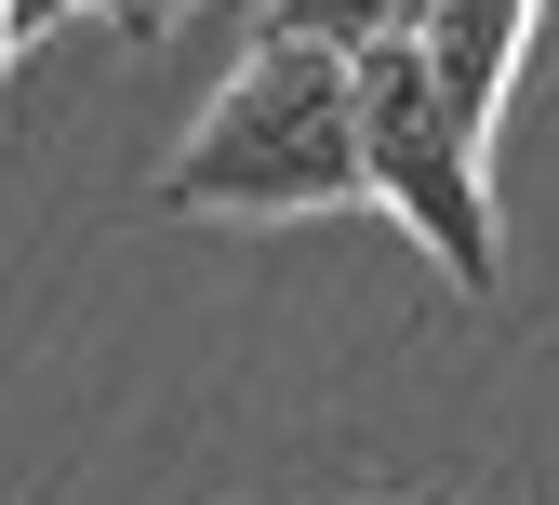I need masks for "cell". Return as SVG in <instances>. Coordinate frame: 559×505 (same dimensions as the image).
Here are the masks:
<instances>
[{"mask_svg":"<svg viewBox=\"0 0 559 505\" xmlns=\"http://www.w3.org/2000/svg\"><path fill=\"white\" fill-rule=\"evenodd\" d=\"M107 14H120V27H174L187 0H107Z\"/></svg>","mask_w":559,"mask_h":505,"instance_id":"6","label":"cell"},{"mask_svg":"<svg viewBox=\"0 0 559 505\" xmlns=\"http://www.w3.org/2000/svg\"><path fill=\"white\" fill-rule=\"evenodd\" d=\"M160 200L174 213H333V200H373V173H360V53L253 40V67L174 147Z\"/></svg>","mask_w":559,"mask_h":505,"instance_id":"1","label":"cell"},{"mask_svg":"<svg viewBox=\"0 0 559 505\" xmlns=\"http://www.w3.org/2000/svg\"><path fill=\"white\" fill-rule=\"evenodd\" d=\"M427 67H440V94H453V120L493 147V107H507V81H520V40H533V0H427Z\"/></svg>","mask_w":559,"mask_h":505,"instance_id":"3","label":"cell"},{"mask_svg":"<svg viewBox=\"0 0 559 505\" xmlns=\"http://www.w3.org/2000/svg\"><path fill=\"white\" fill-rule=\"evenodd\" d=\"M0 53H14V0H0Z\"/></svg>","mask_w":559,"mask_h":505,"instance_id":"7","label":"cell"},{"mask_svg":"<svg viewBox=\"0 0 559 505\" xmlns=\"http://www.w3.org/2000/svg\"><path fill=\"white\" fill-rule=\"evenodd\" d=\"M360 173H373V200L400 213V227L440 253V279L493 293V266H507V240H493V173H479V133L453 120L427 40H373L360 53Z\"/></svg>","mask_w":559,"mask_h":505,"instance_id":"2","label":"cell"},{"mask_svg":"<svg viewBox=\"0 0 559 505\" xmlns=\"http://www.w3.org/2000/svg\"><path fill=\"white\" fill-rule=\"evenodd\" d=\"M81 0H14V40H40V27H67Z\"/></svg>","mask_w":559,"mask_h":505,"instance_id":"5","label":"cell"},{"mask_svg":"<svg viewBox=\"0 0 559 505\" xmlns=\"http://www.w3.org/2000/svg\"><path fill=\"white\" fill-rule=\"evenodd\" d=\"M413 27H427V0H266V40H320V53H373Z\"/></svg>","mask_w":559,"mask_h":505,"instance_id":"4","label":"cell"}]
</instances>
